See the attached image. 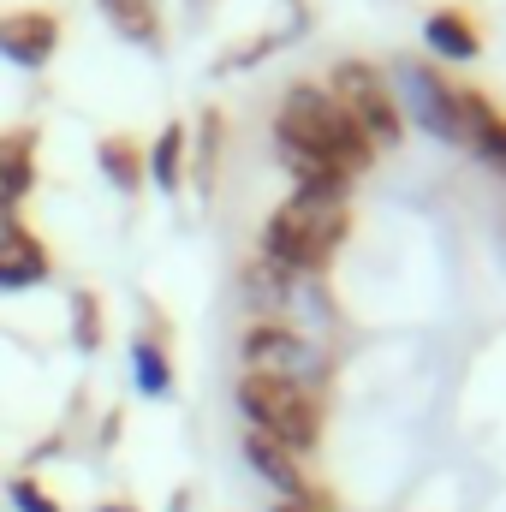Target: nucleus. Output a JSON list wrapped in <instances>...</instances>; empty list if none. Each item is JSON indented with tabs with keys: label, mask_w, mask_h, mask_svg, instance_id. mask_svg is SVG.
<instances>
[{
	"label": "nucleus",
	"mask_w": 506,
	"mask_h": 512,
	"mask_svg": "<svg viewBox=\"0 0 506 512\" xmlns=\"http://www.w3.org/2000/svg\"><path fill=\"white\" fill-rule=\"evenodd\" d=\"M6 495H12V507L18 512H60V501H48V489H42L36 477H12Z\"/></svg>",
	"instance_id": "19"
},
{
	"label": "nucleus",
	"mask_w": 506,
	"mask_h": 512,
	"mask_svg": "<svg viewBox=\"0 0 506 512\" xmlns=\"http://www.w3.org/2000/svg\"><path fill=\"white\" fill-rule=\"evenodd\" d=\"M143 143L126 137V131H114V137H102L96 143V161H102V173H108V185L120 191V197H137L143 185H149V167H143Z\"/></svg>",
	"instance_id": "13"
},
{
	"label": "nucleus",
	"mask_w": 506,
	"mask_h": 512,
	"mask_svg": "<svg viewBox=\"0 0 506 512\" xmlns=\"http://www.w3.org/2000/svg\"><path fill=\"white\" fill-rule=\"evenodd\" d=\"M352 233V191H292L268 227H262V268H274L280 280L316 274L328 268V256L340 251V239Z\"/></svg>",
	"instance_id": "1"
},
{
	"label": "nucleus",
	"mask_w": 506,
	"mask_h": 512,
	"mask_svg": "<svg viewBox=\"0 0 506 512\" xmlns=\"http://www.w3.org/2000/svg\"><path fill=\"white\" fill-rule=\"evenodd\" d=\"M274 143H292L328 167H340L346 179H358L370 161H376V143L352 126V114L322 90V84H292L280 96V114H274Z\"/></svg>",
	"instance_id": "2"
},
{
	"label": "nucleus",
	"mask_w": 506,
	"mask_h": 512,
	"mask_svg": "<svg viewBox=\"0 0 506 512\" xmlns=\"http://www.w3.org/2000/svg\"><path fill=\"white\" fill-rule=\"evenodd\" d=\"M399 72H405V90H411L417 120L435 131V137H453V143H459V90L441 84V78L423 72V66H399Z\"/></svg>",
	"instance_id": "8"
},
{
	"label": "nucleus",
	"mask_w": 506,
	"mask_h": 512,
	"mask_svg": "<svg viewBox=\"0 0 506 512\" xmlns=\"http://www.w3.org/2000/svg\"><path fill=\"white\" fill-rule=\"evenodd\" d=\"M322 90L352 114V126L364 131L370 143H399V137H405V102L393 96V84L381 78L376 66H364V60H340V66L328 72Z\"/></svg>",
	"instance_id": "4"
},
{
	"label": "nucleus",
	"mask_w": 506,
	"mask_h": 512,
	"mask_svg": "<svg viewBox=\"0 0 506 512\" xmlns=\"http://www.w3.org/2000/svg\"><path fill=\"white\" fill-rule=\"evenodd\" d=\"M60 48V18L54 12H0V54L24 72H42Z\"/></svg>",
	"instance_id": "7"
},
{
	"label": "nucleus",
	"mask_w": 506,
	"mask_h": 512,
	"mask_svg": "<svg viewBox=\"0 0 506 512\" xmlns=\"http://www.w3.org/2000/svg\"><path fill=\"white\" fill-rule=\"evenodd\" d=\"M143 167H149L155 191H179V185H185V126L161 131V137H155V149L143 155Z\"/></svg>",
	"instance_id": "14"
},
{
	"label": "nucleus",
	"mask_w": 506,
	"mask_h": 512,
	"mask_svg": "<svg viewBox=\"0 0 506 512\" xmlns=\"http://www.w3.org/2000/svg\"><path fill=\"white\" fill-rule=\"evenodd\" d=\"M131 364H137V387H143L149 399L173 393V364H167V346H161V340L137 334V346H131Z\"/></svg>",
	"instance_id": "15"
},
{
	"label": "nucleus",
	"mask_w": 506,
	"mask_h": 512,
	"mask_svg": "<svg viewBox=\"0 0 506 512\" xmlns=\"http://www.w3.org/2000/svg\"><path fill=\"white\" fill-rule=\"evenodd\" d=\"M36 185V131H0V197L6 203H24Z\"/></svg>",
	"instance_id": "12"
},
{
	"label": "nucleus",
	"mask_w": 506,
	"mask_h": 512,
	"mask_svg": "<svg viewBox=\"0 0 506 512\" xmlns=\"http://www.w3.org/2000/svg\"><path fill=\"white\" fill-rule=\"evenodd\" d=\"M459 143H471L489 167L506 173V120L495 102H483L477 90H459Z\"/></svg>",
	"instance_id": "9"
},
{
	"label": "nucleus",
	"mask_w": 506,
	"mask_h": 512,
	"mask_svg": "<svg viewBox=\"0 0 506 512\" xmlns=\"http://www.w3.org/2000/svg\"><path fill=\"white\" fill-rule=\"evenodd\" d=\"M239 358H245V376H274V382H310L316 376V364H310L316 352L292 328H245Z\"/></svg>",
	"instance_id": "6"
},
{
	"label": "nucleus",
	"mask_w": 506,
	"mask_h": 512,
	"mask_svg": "<svg viewBox=\"0 0 506 512\" xmlns=\"http://www.w3.org/2000/svg\"><path fill=\"white\" fill-rule=\"evenodd\" d=\"M102 12L126 30L131 42L143 48H161V24H155V0H102Z\"/></svg>",
	"instance_id": "16"
},
{
	"label": "nucleus",
	"mask_w": 506,
	"mask_h": 512,
	"mask_svg": "<svg viewBox=\"0 0 506 512\" xmlns=\"http://www.w3.org/2000/svg\"><path fill=\"white\" fill-rule=\"evenodd\" d=\"M239 411L245 435L280 441L292 453H310L322 441V393L310 382H274V376H239Z\"/></svg>",
	"instance_id": "3"
},
{
	"label": "nucleus",
	"mask_w": 506,
	"mask_h": 512,
	"mask_svg": "<svg viewBox=\"0 0 506 512\" xmlns=\"http://www.w3.org/2000/svg\"><path fill=\"white\" fill-rule=\"evenodd\" d=\"M48 268H54V262H48V245H42L24 221L0 239V286H6V292H18V286H42Z\"/></svg>",
	"instance_id": "10"
},
{
	"label": "nucleus",
	"mask_w": 506,
	"mask_h": 512,
	"mask_svg": "<svg viewBox=\"0 0 506 512\" xmlns=\"http://www.w3.org/2000/svg\"><path fill=\"white\" fill-rule=\"evenodd\" d=\"M215 167H221V114H203V137H197V179H203V191L215 185Z\"/></svg>",
	"instance_id": "18"
},
{
	"label": "nucleus",
	"mask_w": 506,
	"mask_h": 512,
	"mask_svg": "<svg viewBox=\"0 0 506 512\" xmlns=\"http://www.w3.org/2000/svg\"><path fill=\"white\" fill-rule=\"evenodd\" d=\"M245 459H251V471L286 501V507H316L328 512V495L316 489V477H310V453H292V447H280V441H262V435H245Z\"/></svg>",
	"instance_id": "5"
},
{
	"label": "nucleus",
	"mask_w": 506,
	"mask_h": 512,
	"mask_svg": "<svg viewBox=\"0 0 506 512\" xmlns=\"http://www.w3.org/2000/svg\"><path fill=\"white\" fill-rule=\"evenodd\" d=\"M72 340L84 352L102 346V304H96V292H72Z\"/></svg>",
	"instance_id": "17"
},
{
	"label": "nucleus",
	"mask_w": 506,
	"mask_h": 512,
	"mask_svg": "<svg viewBox=\"0 0 506 512\" xmlns=\"http://www.w3.org/2000/svg\"><path fill=\"white\" fill-rule=\"evenodd\" d=\"M423 36H429V48H435L441 60H459V66H471V60L483 54V36H477V24H471L459 6L429 12V18H423Z\"/></svg>",
	"instance_id": "11"
},
{
	"label": "nucleus",
	"mask_w": 506,
	"mask_h": 512,
	"mask_svg": "<svg viewBox=\"0 0 506 512\" xmlns=\"http://www.w3.org/2000/svg\"><path fill=\"white\" fill-rule=\"evenodd\" d=\"M12 227H18V203H6V197H0V239H6Z\"/></svg>",
	"instance_id": "20"
},
{
	"label": "nucleus",
	"mask_w": 506,
	"mask_h": 512,
	"mask_svg": "<svg viewBox=\"0 0 506 512\" xmlns=\"http://www.w3.org/2000/svg\"><path fill=\"white\" fill-rule=\"evenodd\" d=\"M96 512H126V507H96Z\"/></svg>",
	"instance_id": "21"
}]
</instances>
